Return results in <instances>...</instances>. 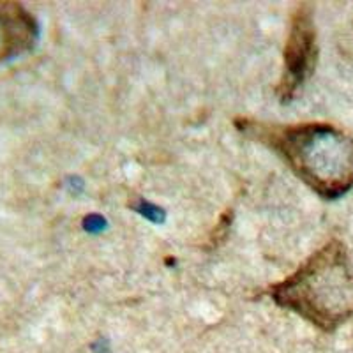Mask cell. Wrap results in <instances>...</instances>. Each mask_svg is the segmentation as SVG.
Instances as JSON below:
<instances>
[{
	"mask_svg": "<svg viewBox=\"0 0 353 353\" xmlns=\"http://www.w3.org/2000/svg\"><path fill=\"white\" fill-rule=\"evenodd\" d=\"M242 132L281 154L314 193L336 200L353 188V138L323 122L265 125L239 121Z\"/></svg>",
	"mask_w": 353,
	"mask_h": 353,
	"instance_id": "cell-1",
	"label": "cell"
},
{
	"mask_svg": "<svg viewBox=\"0 0 353 353\" xmlns=\"http://www.w3.org/2000/svg\"><path fill=\"white\" fill-rule=\"evenodd\" d=\"M270 297L318 329H339L353 318V265L345 244L327 242L292 276L272 286Z\"/></svg>",
	"mask_w": 353,
	"mask_h": 353,
	"instance_id": "cell-2",
	"label": "cell"
},
{
	"mask_svg": "<svg viewBox=\"0 0 353 353\" xmlns=\"http://www.w3.org/2000/svg\"><path fill=\"white\" fill-rule=\"evenodd\" d=\"M318 61L316 28L313 23V11L305 4L295 11L292 18L288 39L285 44V64L277 94L283 101L295 97L299 88L313 74Z\"/></svg>",
	"mask_w": 353,
	"mask_h": 353,
	"instance_id": "cell-3",
	"label": "cell"
},
{
	"mask_svg": "<svg viewBox=\"0 0 353 353\" xmlns=\"http://www.w3.org/2000/svg\"><path fill=\"white\" fill-rule=\"evenodd\" d=\"M36 39V20L21 6L0 2V62L30 50Z\"/></svg>",
	"mask_w": 353,
	"mask_h": 353,
	"instance_id": "cell-4",
	"label": "cell"
}]
</instances>
